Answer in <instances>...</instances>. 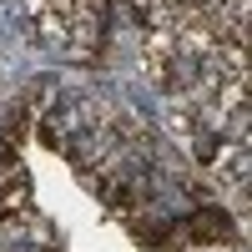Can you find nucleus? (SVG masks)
Wrapping results in <instances>:
<instances>
[{"label": "nucleus", "mask_w": 252, "mask_h": 252, "mask_svg": "<svg viewBox=\"0 0 252 252\" xmlns=\"http://www.w3.org/2000/svg\"><path fill=\"white\" fill-rule=\"evenodd\" d=\"M177 242L182 247H232L242 242V232L222 202H197L187 217H177Z\"/></svg>", "instance_id": "obj_1"}, {"label": "nucleus", "mask_w": 252, "mask_h": 252, "mask_svg": "<svg viewBox=\"0 0 252 252\" xmlns=\"http://www.w3.org/2000/svg\"><path fill=\"white\" fill-rule=\"evenodd\" d=\"M35 207V187H31V172L20 157H0V222L5 217H20Z\"/></svg>", "instance_id": "obj_2"}, {"label": "nucleus", "mask_w": 252, "mask_h": 252, "mask_svg": "<svg viewBox=\"0 0 252 252\" xmlns=\"http://www.w3.org/2000/svg\"><path fill=\"white\" fill-rule=\"evenodd\" d=\"M5 252H51V247H35V242H5Z\"/></svg>", "instance_id": "obj_3"}]
</instances>
